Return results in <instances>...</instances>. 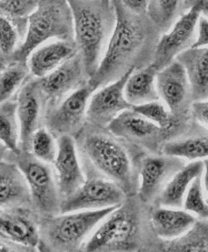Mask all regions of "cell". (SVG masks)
<instances>
[{
    "instance_id": "2e32d148",
    "label": "cell",
    "mask_w": 208,
    "mask_h": 252,
    "mask_svg": "<svg viewBox=\"0 0 208 252\" xmlns=\"http://www.w3.org/2000/svg\"><path fill=\"white\" fill-rule=\"evenodd\" d=\"M106 128L116 138L148 149H156L168 133L132 109L119 114Z\"/></svg>"
},
{
    "instance_id": "60d3db41",
    "label": "cell",
    "mask_w": 208,
    "mask_h": 252,
    "mask_svg": "<svg viewBox=\"0 0 208 252\" xmlns=\"http://www.w3.org/2000/svg\"><path fill=\"white\" fill-rule=\"evenodd\" d=\"M6 66V64L4 63H2L1 61H0V72L3 70V68Z\"/></svg>"
},
{
    "instance_id": "5b68a950",
    "label": "cell",
    "mask_w": 208,
    "mask_h": 252,
    "mask_svg": "<svg viewBox=\"0 0 208 252\" xmlns=\"http://www.w3.org/2000/svg\"><path fill=\"white\" fill-rule=\"evenodd\" d=\"M116 207L45 217L41 223L40 248L44 247V251L52 252H77L83 249L96 227Z\"/></svg>"
},
{
    "instance_id": "484cf974",
    "label": "cell",
    "mask_w": 208,
    "mask_h": 252,
    "mask_svg": "<svg viewBox=\"0 0 208 252\" xmlns=\"http://www.w3.org/2000/svg\"><path fill=\"white\" fill-rule=\"evenodd\" d=\"M163 154L187 161L208 158V135H196L168 141L161 147Z\"/></svg>"
},
{
    "instance_id": "d4e9b609",
    "label": "cell",
    "mask_w": 208,
    "mask_h": 252,
    "mask_svg": "<svg viewBox=\"0 0 208 252\" xmlns=\"http://www.w3.org/2000/svg\"><path fill=\"white\" fill-rule=\"evenodd\" d=\"M0 142L14 154H19L21 151L16 95L0 103Z\"/></svg>"
},
{
    "instance_id": "f35d334b",
    "label": "cell",
    "mask_w": 208,
    "mask_h": 252,
    "mask_svg": "<svg viewBox=\"0 0 208 252\" xmlns=\"http://www.w3.org/2000/svg\"><path fill=\"white\" fill-rule=\"evenodd\" d=\"M8 152H9L8 148L0 142V162L6 159Z\"/></svg>"
},
{
    "instance_id": "ac0fdd59",
    "label": "cell",
    "mask_w": 208,
    "mask_h": 252,
    "mask_svg": "<svg viewBox=\"0 0 208 252\" xmlns=\"http://www.w3.org/2000/svg\"><path fill=\"white\" fill-rule=\"evenodd\" d=\"M156 89L159 99L177 118L187 111L191 87L183 65L175 60L157 71Z\"/></svg>"
},
{
    "instance_id": "ffe728a7",
    "label": "cell",
    "mask_w": 208,
    "mask_h": 252,
    "mask_svg": "<svg viewBox=\"0 0 208 252\" xmlns=\"http://www.w3.org/2000/svg\"><path fill=\"white\" fill-rule=\"evenodd\" d=\"M77 52L75 42L70 41L58 40L57 42L39 46L30 54L27 60L30 74L34 77L42 78Z\"/></svg>"
},
{
    "instance_id": "f1b7e54d",
    "label": "cell",
    "mask_w": 208,
    "mask_h": 252,
    "mask_svg": "<svg viewBox=\"0 0 208 252\" xmlns=\"http://www.w3.org/2000/svg\"><path fill=\"white\" fill-rule=\"evenodd\" d=\"M40 0H0V11L17 27L21 39L27 33L29 17L36 11Z\"/></svg>"
},
{
    "instance_id": "6da1fadb",
    "label": "cell",
    "mask_w": 208,
    "mask_h": 252,
    "mask_svg": "<svg viewBox=\"0 0 208 252\" xmlns=\"http://www.w3.org/2000/svg\"><path fill=\"white\" fill-rule=\"evenodd\" d=\"M116 24L96 72L87 84L96 91L128 72L148 64L151 58L153 35L149 18L127 10L120 0H113Z\"/></svg>"
},
{
    "instance_id": "f546056e",
    "label": "cell",
    "mask_w": 208,
    "mask_h": 252,
    "mask_svg": "<svg viewBox=\"0 0 208 252\" xmlns=\"http://www.w3.org/2000/svg\"><path fill=\"white\" fill-rule=\"evenodd\" d=\"M181 0H149L147 17L154 26L164 33L174 24Z\"/></svg>"
},
{
    "instance_id": "d6a6232c",
    "label": "cell",
    "mask_w": 208,
    "mask_h": 252,
    "mask_svg": "<svg viewBox=\"0 0 208 252\" xmlns=\"http://www.w3.org/2000/svg\"><path fill=\"white\" fill-rule=\"evenodd\" d=\"M21 40L17 27L0 11V61L2 63L7 64L12 62Z\"/></svg>"
},
{
    "instance_id": "4fadbf2b",
    "label": "cell",
    "mask_w": 208,
    "mask_h": 252,
    "mask_svg": "<svg viewBox=\"0 0 208 252\" xmlns=\"http://www.w3.org/2000/svg\"><path fill=\"white\" fill-rule=\"evenodd\" d=\"M134 69H130L120 78L92 93L86 110V122L88 124L100 128L107 127L119 114L132 108L126 99L124 90L130 74Z\"/></svg>"
},
{
    "instance_id": "74e56055",
    "label": "cell",
    "mask_w": 208,
    "mask_h": 252,
    "mask_svg": "<svg viewBox=\"0 0 208 252\" xmlns=\"http://www.w3.org/2000/svg\"><path fill=\"white\" fill-rule=\"evenodd\" d=\"M204 166L205 168L203 172V185L208 200V158L204 160Z\"/></svg>"
},
{
    "instance_id": "836d02e7",
    "label": "cell",
    "mask_w": 208,
    "mask_h": 252,
    "mask_svg": "<svg viewBox=\"0 0 208 252\" xmlns=\"http://www.w3.org/2000/svg\"><path fill=\"white\" fill-rule=\"evenodd\" d=\"M182 208L202 220H208V200L203 185V174L198 176L188 188Z\"/></svg>"
},
{
    "instance_id": "8d00e7d4",
    "label": "cell",
    "mask_w": 208,
    "mask_h": 252,
    "mask_svg": "<svg viewBox=\"0 0 208 252\" xmlns=\"http://www.w3.org/2000/svg\"><path fill=\"white\" fill-rule=\"evenodd\" d=\"M123 6L130 12L143 16L147 13L149 0H120Z\"/></svg>"
},
{
    "instance_id": "4316f807",
    "label": "cell",
    "mask_w": 208,
    "mask_h": 252,
    "mask_svg": "<svg viewBox=\"0 0 208 252\" xmlns=\"http://www.w3.org/2000/svg\"><path fill=\"white\" fill-rule=\"evenodd\" d=\"M163 244L167 252H208V222L196 221L183 236Z\"/></svg>"
},
{
    "instance_id": "d6986e66",
    "label": "cell",
    "mask_w": 208,
    "mask_h": 252,
    "mask_svg": "<svg viewBox=\"0 0 208 252\" xmlns=\"http://www.w3.org/2000/svg\"><path fill=\"white\" fill-rule=\"evenodd\" d=\"M149 220L154 234L163 242H170L187 233L197 218L182 208L157 205L151 211Z\"/></svg>"
},
{
    "instance_id": "44dd1931",
    "label": "cell",
    "mask_w": 208,
    "mask_h": 252,
    "mask_svg": "<svg viewBox=\"0 0 208 252\" xmlns=\"http://www.w3.org/2000/svg\"><path fill=\"white\" fill-rule=\"evenodd\" d=\"M31 194L26 179L12 161L0 162V209L28 205Z\"/></svg>"
},
{
    "instance_id": "ab89813d",
    "label": "cell",
    "mask_w": 208,
    "mask_h": 252,
    "mask_svg": "<svg viewBox=\"0 0 208 252\" xmlns=\"http://www.w3.org/2000/svg\"><path fill=\"white\" fill-rule=\"evenodd\" d=\"M202 15H204L208 19V0H204L202 7Z\"/></svg>"
},
{
    "instance_id": "5bb4252c",
    "label": "cell",
    "mask_w": 208,
    "mask_h": 252,
    "mask_svg": "<svg viewBox=\"0 0 208 252\" xmlns=\"http://www.w3.org/2000/svg\"><path fill=\"white\" fill-rule=\"evenodd\" d=\"M0 238L21 249H39L41 225L27 205L0 209Z\"/></svg>"
},
{
    "instance_id": "8fae6325",
    "label": "cell",
    "mask_w": 208,
    "mask_h": 252,
    "mask_svg": "<svg viewBox=\"0 0 208 252\" xmlns=\"http://www.w3.org/2000/svg\"><path fill=\"white\" fill-rule=\"evenodd\" d=\"M184 165L183 159L163 153L143 157L138 165V198L145 204L156 202L171 177Z\"/></svg>"
},
{
    "instance_id": "7c38bea8",
    "label": "cell",
    "mask_w": 208,
    "mask_h": 252,
    "mask_svg": "<svg viewBox=\"0 0 208 252\" xmlns=\"http://www.w3.org/2000/svg\"><path fill=\"white\" fill-rule=\"evenodd\" d=\"M16 98L21 128V147L22 150H28L33 133L44 123L47 108L41 79L30 74L17 93Z\"/></svg>"
},
{
    "instance_id": "277c9868",
    "label": "cell",
    "mask_w": 208,
    "mask_h": 252,
    "mask_svg": "<svg viewBox=\"0 0 208 252\" xmlns=\"http://www.w3.org/2000/svg\"><path fill=\"white\" fill-rule=\"evenodd\" d=\"M143 216L134 200L110 212L85 243V252H130L143 242Z\"/></svg>"
},
{
    "instance_id": "e575fe53",
    "label": "cell",
    "mask_w": 208,
    "mask_h": 252,
    "mask_svg": "<svg viewBox=\"0 0 208 252\" xmlns=\"http://www.w3.org/2000/svg\"><path fill=\"white\" fill-rule=\"evenodd\" d=\"M208 46V19L201 15L196 28L195 41L190 48H202Z\"/></svg>"
},
{
    "instance_id": "e0dca14e",
    "label": "cell",
    "mask_w": 208,
    "mask_h": 252,
    "mask_svg": "<svg viewBox=\"0 0 208 252\" xmlns=\"http://www.w3.org/2000/svg\"><path fill=\"white\" fill-rule=\"evenodd\" d=\"M58 150L53 168L62 199L79 189L86 179L74 137L63 135L57 138Z\"/></svg>"
},
{
    "instance_id": "7a4b0ae2",
    "label": "cell",
    "mask_w": 208,
    "mask_h": 252,
    "mask_svg": "<svg viewBox=\"0 0 208 252\" xmlns=\"http://www.w3.org/2000/svg\"><path fill=\"white\" fill-rule=\"evenodd\" d=\"M73 16L74 42L90 78L101 63L116 24L113 0H67Z\"/></svg>"
},
{
    "instance_id": "30bf717a",
    "label": "cell",
    "mask_w": 208,
    "mask_h": 252,
    "mask_svg": "<svg viewBox=\"0 0 208 252\" xmlns=\"http://www.w3.org/2000/svg\"><path fill=\"white\" fill-rule=\"evenodd\" d=\"M203 3L204 0H197L187 13L175 21L156 42L152 63L158 70L175 61L179 54L193 44Z\"/></svg>"
},
{
    "instance_id": "1f68e13d",
    "label": "cell",
    "mask_w": 208,
    "mask_h": 252,
    "mask_svg": "<svg viewBox=\"0 0 208 252\" xmlns=\"http://www.w3.org/2000/svg\"><path fill=\"white\" fill-rule=\"evenodd\" d=\"M131 109L167 132L174 130L178 125V118L170 112L160 99L132 106Z\"/></svg>"
},
{
    "instance_id": "52a82bcc",
    "label": "cell",
    "mask_w": 208,
    "mask_h": 252,
    "mask_svg": "<svg viewBox=\"0 0 208 252\" xmlns=\"http://www.w3.org/2000/svg\"><path fill=\"white\" fill-rule=\"evenodd\" d=\"M5 160L16 163L21 169L28 184L32 204L42 216L51 217L61 213L62 197L50 164L22 149L19 154L9 151Z\"/></svg>"
},
{
    "instance_id": "d590c367",
    "label": "cell",
    "mask_w": 208,
    "mask_h": 252,
    "mask_svg": "<svg viewBox=\"0 0 208 252\" xmlns=\"http://www.w3.org/2000/svg\"><path fill=\"white\" fill-rule=\"evenodd\" d=\"M191 111L196 122L208 129V99L194 101Z\"/></svg>"
},
{
    "instance_id": "9c48e42d",
    "label": "cell",
    "mask_w": 208,
    "mask_h": 252,
    "mask_svg": "<svg viewBox=\"0 0 208 252\" xmlns=\"http://www.w3.org/2000/svg\"><path fill=\"white\" fill-rule=\"evenodd\" d=\"M92 89L86 83L64 97L58 104L46 108L45 127L56 137L78 135L86 122V110Z\"/></svg>"
},
{
    "instance_id": "83f0119b",
    "label": "cell",
    "mask_w": 208,
    "mask_h": 252,
    "mask_svg": "<svg viewBox=\"0 0 208 252\" xmlns=\"http://www.w3.org/2000/svg\"><path fill=\"white\" fill-rule=\"evenodd\" d=\"M30 75L27 63L13 61L0 72V103L12 98Z\"/></svg>"
},
{
    "instance_id": "9a60e30c",
    "label": "cell",
    "mask_w": 208,
    "mask_h": 252,
    "mask_svg": "<svg viewBox=\"0 0 208 252\" xmlns=\"http://www.w3.org/2000/svg\"><path fill=\"white\" fill-rule=\"evenodd\" d=\"M47 107L56 105L69 94L86 84V73L82 55L77 52L48 75L40 78Z\"/></svg>"
},
{
    "instance_id": "4dcf8cb0",
    "label": "cell",
    "mask_w": 208,
    "mask_h": 252,
    "mask_svg": "<svg viewBox=\"0 0 208 252\" xmlns=\"http://www.w3.org/2000/svg\"><path fill=\"white\" fill-rule=\"evenodd\" d=\"M57 150L56 137L45 126H42L33 133L27 151L44 163L53 164Z\"/></svg>"
},
{
    "instance_id": "cb8c5ba5",
    "label": "cell",
    "mask_w": 208,
    "mask_h": 252,
    "mask_svg": "<svg viewBox=\"0 0 208 252\" xmlns=\"http://www.w3.org/2000/svg\"><path fill=\"white\" fill-rule=\"evenodd\" d=\"M158 69L153 63L134 69L125 85V96L131 106L140 105L158 100L156 89V74Z\"/></svg>"
},
{
    "instance_id": "ba28073f",
    "label": "cell",
    "mask_w": 208,
    "mask_h": 252,
    "mask_svg": "<svg viewBox=\"0 0 208 252\" xmlns=\"http://www.w3.org/2000/svg\"><path fill=\"white\" fill-rule=\"evenodd\" d=\"M86 179L71 195L62 199L61 213L101 210L123 204L127 194L115 182L91 171H84Z\"/></svg>"
},
{
    "instance_id": "7402d4cb",
    "label": "cell",
    "mask_w": 208,
    "mask_h": 252,
    "mask_svg": "<svg viewBox=\"0 0 208 252\" xmlns=\"http://www.w3.org/2000/svg\"><path fill=\"white\" fill-rule=\"evenodd\" d=\"M185 68L191 87L192 99H208V46L188 48L175 59Z\"/></svg>"
},
{
    "instance_id": "8992f818",
    "label": "cell",
    "mask_w": 208,
    "mask_h": 252,
    "mask_svg": "<svg viewBox=\"0 0 208 252\" xmlns=\"http://www.w3.org/2000/svg\"><path fill=\"white\" fill-rule=\"evenodd\" d=\"M53 38L74 42L73 16L67 0H40L36 11L29 17L26 36L12 62L27 63L36 48Z\"/></svg>"
},
{
    "instance_id": "603a6c76",
    "label": "cell",
    "mask_w": 208,
    "mask_h": 252,
    "mask_svg": "<svg viewBox=\"0 0 208 252\" xmlns=\"http://www.w3.org/2000/svg\"><path fill=\"white\" fill-rule=\"evenodd\" d=\"M204 161H192L179 169L169 180L156 202L157 205L182 208L184 196L191 183L204 172Z\"/></svg>"
},
{
    "instance_id": "3957f363",
    "label": "cell",
    "mask_w": 208,
    "mask_h": 252,
    "mask_svg": "<svg viewBox=\"0 0 208 252\" xmlns=\"http://www.w3.org/2000/svg\"><path fill=\"white\" fill-rule=\"evenodd\" d=\"M92 130L83 131L81 136L80 150L87 162L86 171H91L105 177L125 191L127 195H132L137 191L136 177L130 155L125 145L111 133L98 130L97 126Z\"/></svg>"
}]
</instances>
